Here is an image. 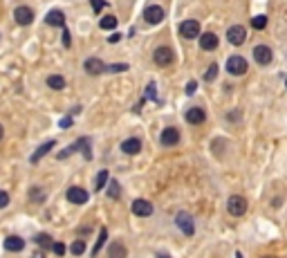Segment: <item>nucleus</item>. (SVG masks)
Returning a JSON list of instances; mask_svg holds the SVG:
<instances>
[{"label": "nucleus", "instance_id": "nucleus-15", "mask_svg": "<svg viewBox=\"0 0 287 258\" xmlns=\"http://www.w3.org/2000/svg\"><path fill=\"white\" fill-rule=\"evenodd\" d=\"M83 68H85V72H88V74H92V76H94V74H101V72H106L108 65L103 63L101 59H88Z\"/></svg>", "mask_w": 287, "mask_h": 258}, {"label": "nucleus", "instance_id": "nucleus-34", "mask_svg": "<svg viewBox=\"0 0 287 258\" xmlns=\"http://www.w3.org/2000/svg\"><path fill=\"white\" fill-rule=\"evenodd\" d=\"M90 2H92V9H94V14H101V9H103V7L108 5L106 0H90Z\"/></svg>", "mask_w": 287, "mask_h": 258}, {"label": "nucleus", "instance_id": "nucleus-23", "mask_svg": "<svg viewBox=\"0 0 287 258\" xmlns=\"http://www.w3.org/2000/svg\"><path fill=\"white\" fill-rule=\"evenodd\" d=\"M106 241H108V229H101V231H99V238H97V245H94V249H92V256H97V254L103 249Z\"/></svg>", "mask_w": 287, "mask_h": 258}, {"label": "nucleus", "instance_id": "nucleus-19", "mask_svg": "<svg viewBox=\"0 0 287 258\" xmlns=\"http://www.w3.org/2000/svg\"><path fill=\"white\" fill-rule=\"evenodd\" d=\"M23 247H25V241L23 238H18V236H9V238L5 241L7 252H23Z\"/></svg>", "mask_w": 287, "mask_h": 258}, {"label": "nucleus", "instance_id": "nucleus-27", "mask_svg": "<svg viewBox=\"0 0 287 258\" xmlns=\"http://www.w3.org/2000/svg\"><path fill=\"white\" fill-rule=\"evenodd\" d=\"M36 242H38L43 249H47V247L52 249V245H54V241H52V238H50L47 234H38V236H36Z\"/></svg>", "mask_w": 287, "mask_h": 258}, {"label": "nucleus", "instance_id": "nucleus-9", "mask_svg": "<svg viewBox=\"0 0 287 258\" xmlns=\"http://www.w3.org/2000/svg\"><path fill=\"white\" fill-rule=\"evenodd\" d=\"M159 141H162V146H175V144H180V130L164 128L162 135H159Z\"/></svg>", "mask_w": 287, "mask_h": 258}, {"label": "nucleus", "instance_id": "nucleus-43", "mask_svg": "<svg viewBox=\"0 0 287 258\" xmlns=\"http://www.w3.org/2000/svg\"><path fill=\"white\" fill-rule=\"evenodd\" d=\"M159 258H170V256H169V254H159Z\"/></svg>", "mask_w": 287, "mask_h": 258}, {"label": "nucleus", "instance_id": "nucleus-33", "mask_svg": "<svg viewBox=\"0 0 287 258\" xmlns=\"http://www.w3.org/2000/svg\"><path fill=\"white\" fill-rule=\"evenodd\" d=\"M126 70H128V63H115L106 68V72H126Z\"/></svg>", "mask_w": 287, "mask_h": 258}, {"label": "nucleus", "instance_id": "nucleus-12", "mask_svg": "<svg viewBox=\"0 0 287 258\" xmlns=\"http://www.w3.org/2000/svg\"><path fill=\"white\" fill-rule=\"evenodd\" d=\"M200 47L204 52H213L218 50V36L213 32H206V34H200Z\"/></svg>", "mask_w": 287, "mask_h": 258}, {"label": "nucleus", "instance_id": "nucleus-7", "mask_svg": "<svg viewBox=\"0 0 287 258\" xmlns=\"http://www.w3.org/2000/svg\"><path fill=\"white\" fill-rule=\"evenodd\" d=\"M90 198V193L85 191V189L81 187H70L68 189V200H70L72 205H85Z\"/></svg>", "mask_w": 287, "mask_h": 258}, {"label": "nucleus", "instance_id": "nucleus-39", "mask_svg": "<svg viewBox=\"0 0 287 258\" xmlns=\"http://www.w3.org/2000/svg\"><path fill=\"white\" fill-rule=\"evenodd\" d=\"M70 43H72V38H70V32H68V30H65V27H63V45H65V47H70Z\"/></svg>", "mask_w": 287, "mask_h": 258}, {"label": "nucleus", "instance_id": "nucleus-14", "mask_svg": "<svg viewBox=\"0 0 287 258\" xmlns=\"http://www.w3.org/2000/svg\"><path fill=\"white\" fill-rule=\"evenodd\" d=\"M14 18H16L18 25H30L34 20V12H32L30 7H18L16 12H14Z\"/></svg>", "mask_w": 287, "mask_h": 258}, {"label": "nucleus", "instance_id": "nucleus-16", "mask_svg": "<svg viewBox=\"0 0 287 258\" xmlns=\"http://www.w3.org/2000/svg\"><path fill=\"white\" fill-rule=\"evenodd\" d=\"M45 23L52 25V27H63L65 25V14L61 9H52V12L45 16Z\"/></svg>", "mask_w": 287, "mask_h": 258}, {"label": "nucleus", "instance_id": "nucleus-10", "mask_svg": "<svg viewBox=\"0 0 287 258\" xmlns=\"http://www.w3.org/2000/svg\"><path fill=\"white\" fill-rule=\"evenodd\" d=\"M180 34L184 36V38H198L200 23L198 20H184V23L180 25Z\"/></svg>", "mask_w": 287, "mask_h": 258}, {"label": "nucleus", "instance_id": "nucleus-37", "mask_svg": "<svg viewBox=\"0 0 287 258\" xmlns=\"http://www.w3.org/2000/svg\"><path fill=\"white\" fill-rule=\"evenodd\" d=\"M72 123H74V121H72V117H63V119L59 121V126H61V128H70Z\"/></svg>", "mask_w": 287, "mask_h": 258}, {"label": "nucleus", "instance_id": "nucleus-40", "mask_svg": "<svg viewBox=\"0 0 287 258\" xmlns=\"http://www.w3.org/2000/svg\"><path fill=\"white\" fill-rule=\"evenodd\" d=\"M32 258H45V252H43V249H38V252H34V256Z\"/></svg>", "mask_w": 287, "mask_h": 258}, {"label": "nucleus", "instance_id": "nucleus-32", "mask_svg": "<svg viewBox=\"0 0 287 258\" xmlns=\"http://www.w3.org/2000/svg\"><path fill=\"white\" fill-rule=\"evenodd\" d=\"M216 76H218V63H211L209 65V70H206V74H204V79L206 81H213Z\"/></svg>", "mask_w": 287, "mask_h": 258}, {"label": "nucleus", "instance_id": "nucleus-28", "mask_svg": "<svg viewBox=\"0 0 287 258\" xmlns=\"http://www.w3.org/2000/svg\"><path fill=\"white\" fill-rule=\"evenodd\" d=\"M30 200L32 202H43L45 200V193H43V189H38V187H34L30 191Z\"/></svg>", "mask_w": 287, "mask_h": 258}, {"label": "nucleus", "instance_id": "nucleus-26", "mask_svg": "<svg viewBox=\"0 0 287 258\" xmlns=\"http://www.w3.org/2000/svg\"><path fill=\"white\" fill-rule=\"evenodd\" d=\"M99 27L101 30H115V27H117V18L115 16H103L99 20Z\"/></svg>", "mask_w": 287, "mask_h": 258}, {"label": "nucleus", "instance_id": "nucleus-11", "mask_svg": "<svg viewBox=\"0 0 287 258\" xmlns=\"http://www.w3.org/2000/svg\"><path fill=\"white\" fill-rule=\"evenodd\" d=\"M133 213L139 218H148V216H152V205L148 200H135L133 202Z\"/></svg>", "mask_w": 287, "mask_h": 258}, {"label": "nucleus", "instance_id": "nucleus-5", "mask_svg": "<svg viewBox=\"0 0 287 258\" xmlns=\"http://www.w3.org/2000/svg\"><path fill=\"white\" fill-rule=\"evenodd\" d=\"M164 9H162V7L159 5H151V7H146V9H144V20H146L148 25H159L162 23V20H164Z\"/></svg>", "mask_w": 287, "mask_h": 258}, {"label": "nucleus", "instance_id": "nucleus-1", "mask_svg": "<svg viewBox=\"0 0 287 258\" xmlns=\"http://www.w3.org/2000/svg\"><path fill=\"white\" fill-rule=\"evenodd\" d=\"M152 61L159 65V68H169L173 61H175V54H173V50L170 47H157L155 50V54H152Z\"/></svg>", "mask_w": 287, "mask_h": 258}, {"label": "nucleus", "instance_id": "nucleus-25", "mask_svg": "<svg viewBox=\"0 0 287 258\" xmlns=\"http://www.w3.org/2000/svg\"><path fill=\"white\" fill-rule=\"evenodd\" d=\"M108 195H110L112 200H119V195H121V187H119L117 180H108Z\"/></svg>", "mask_w": 287, "mask_h": 258}, {"label": "nucleus", "instance_id": "nucleus-44", "mask_svg": "<svg viewBox=\"0 0 287 258\" xmlns=\"http://www.w3.org/2000/svg\"><path fill=\"white\" fill-rule=\"evenodd\" d=\"M265 258H276V256H265Z\"/></svg>", "mask_w": 287, "mask_h": 258}, {"label": "nucleus", "instance_id": "nucleus-24", "mask_svg": "<svg viewBox=\"0 0 287 258\" xmlns=\"http://www.w3.org/2000/svg\"><path fill=\"white\" fill-rule=\"evenodd\" d=\"M47 86L52 90H63L65 88V79L63 76H59V74H52L50 79H47Z\"/></svg>", "mask_w": 287, "mask_h": 258}, {"label": "nucleus", "instance_id": "nucleus-45", "mask_svg": "<svg viewBox=\"0 0 287 258\" xmlns=\"http://www.w3.org/2000/svg\"><path fill=\"white\" fill-rule=\"evenodd\" d=\"M285 86H287V81H285Z\"/></svg>", "mask_w": 287, "mask_h": 258}, {"label": "nucleus", "instance_id": "nucleus-36", "mask_svg": "<svg viewBox=\"0 0 287 258\" xmlns=\"http://www.w3.org/2000/svg\"><path fill=\"white\" fill-rule=\"evenodd\" d=\"M52 252L56 254V256H63V254H65V245H63V242H54V245H52Z\"/></svg>", "mask_w": 287, "mask_h": 258}, {"label": "nucleus", "instance_id": "nucleus-35", "mask_svg": "<svg viewBox=\"0 0 287 258\" xmlns=\"http://www.w3.org/2000/svg\"><path fill=\"white\" fill-rule=\"evenodd\" d=\"M7 205H9V193H7V191H2V189H0V209H5Z\"/></svg>", "mask_w": 287, "mask_h": 258}, {"label": "nucleus", "instance_id": "nucleus-22", "mask_svg": "<svg viewBox=\"0 0 287 258\" xmlns=\"http://www.w3.org/2000/svg\"><path fill=\"white\" fill-rule=\"evenodd\" d=\"M108 180H110V173H108V171H99V173H97V180H94V191H101V189L108 184Z\"/></svg>", "mask_w": 287, "mask_h": 258}, {"label": "nucleus", "instance_id": "nucleus-6", "mask_svg": "<svg viewBox=\"0 0 287 258\" xmlns=\"http://www.w3.org/2000/svg\"><path fill=\"white\" fill-rule=\"evenodd\" d=\"M253 59H256L258 65H270L274 54H271V50L267 45H256L253 47Z\"/></svg>", "mask_w": 287, "mask_h": 258}, {"label": "nucleus", "instance_id": "nucleus-18", "mask_svg": "<svg viewBox=\"0 0 287 258\" xmlns=\"http://www.w3.org/2000/svg\"><path fill=\"white\" fill-rule=\"evenodd\" d=\"M121 151L126 153V155H137V153L141 151V141L137 139V137H130V139H126L121 144Z\"/></svg>", "mask_w": 287, "mask_h": 258}, {"label": "nucleus", "instance_id": "nucleus-3", "mask_svg": "<svg viewBox=\"0 0 287 258\" xmlns=\"http://www.w3.org/2000/svg\"><path fill=\"white\" fill-rule=\"evenodd\" d=\"M227 211L231 213V216L240 218L242 213L247 211V200L242 198V195H231V198H229V202H227Z\"/></svg>", "mask_w": 287, "mask_h": 258}, {"label": "nucleus", "instance_id": "nucleus-17", "mask_svg": "<svg viewBox=\"0 0 287 258\" xmlns=\"http://www.w3.org/2000/svg\"><path fill=\"white\" fill-rule=\"evenodd\" d=\"M52 148H54V139H47L45 144H41V146H38V148L34 151V155H32V164L41 162V159L45 157V155H47L50 151H52Z\"/></svg>", "mask_w": 287, "mask_h": 258}, {"label": "nucleus", "instance_id": "nucleus-2", "mask_svg": "<svg viewBox=\"0 0 287 258\" xmlns=\"http://www.w3.org/2000/svg\"><path fill=\"white\" fill-rule=\"evenodd\" d=\"M175 224L182 229V234H186V236H193L195 234V223H193V216L186 211H180L175 216Z\"/></svg>", "mask_w": 287, "mask_h": 258}, {"label": "nucleus", "instance_id": "nucleus-31", "mask_svg": "<svg viewBox=\"0 0 287 258\" xmlns=\"http://www.w3.org/2000/svg\"><path fill=\"white\" fill-rule=\"evenodd\" d=\"M70 249H72V254H74V256H81V254L85 252V242H83V241H76V242H72Z\"/></svg>", "mask_w": 287, "mask_h": 258}, {"label": "nucleus", "instance_id": "nucleus-20", "mask_svg": "<svg viewBox=\"0 0 287 258\" xmlns=\"http://www.w3.org/2000/svg\"><path fill=\"white\" fill-rule=\"evenodd\" d=\"M108 256H110V258H126V256H128V249H126V247L117 241V242H112V245L108 247Z\"/></svg>", "mask_w": 287, "mask_h": 258}, {"label": "nucleus", "instance_id": "nucleus-4", "mask_svg": "<svg viewBox=\"0 0 287 258\" xmlns=\"http://www.w3.org/2000/svg\"><path fill=\"white\" fill-rule=\"evenodd\" d=\"M247 61L242 59V56H229L227 61V72L229 74H234V76H242L247 72Z\"/></svg>", "mask_w": 287, "mask_h": 258}, {"label": "nucleus", "instance_id": "nucleus-30", "mask_svg": "<svg viewBox=\"0 0 287 258\" xmlns=\"http://www.w3.org/2000/svg\"><path fill=\"white\" fill-rule=\"evenodd\" d=\"M144 99H152V101H157V103H159V99H157V90H155V83H148L146 92H144Z\"/></svg>", "mask_w": 287, "mask_h": 258}, {"label": "nucleus", "instance_id": "nucleus-42", "mask_svg": "<svg viewBox=\"0 0 287 258\" xmlns=\"http://www.w3.org/2000/svg\"><path fill=\"white\" fill-rule=\"evenodd\" d=\"M2 135H5V130H2V126H0V139H2Z\"/></svg>", "mask_w": 287, "mask_h": 258}, {"label": "nucleus", "instance_id": "nucleus-29", "mask_svg": "<svg viewBox=\"0 0 287 258\" xmlns=\"http://www.w3.org/2000/svg\"><path fill=\"white\" fill-rule=\"evenodd\" d=\"M252 27H253V30H265V27H267V16L252 18Z\"/></svg>", "mask_w": 287, "mask_h": 258}, {"label": "nucleus", "instance_id": "nucleus-13", "mask_svg": "<svg viewBox=\"0 0 287 258\" xmlns=\"http://www.w3.org/2000/svg\"><path fill=\"white\" fill-rule=\"evenodd\" d=\"M184 117H186L188 123H193V126H200V123L206 121V115H204V110H202V108H188Z\"/></svg>", "mask_w": 287, "mask_h": 258}, {"label": "nucleus", "instance_id": "nucleus-21", "mask_svg": "<svg viewBox=\"0 0 287 258\" xmlns=\"http://www.w3.org/2000/svg\"><path fill=\"white\" fill-rule=\"evenodd\" d=\"M76 146H79V151H83V157L92 159V148H90V139H88V137H79Z\"/></svg>", "mask_w": 287, "mask_h": 258}, {"label": "nucleus", "instance_id": "nucleus-41", "mask_svg": "<svg viewBox=\"0 0 287 258\" xmlns=\"http://www.w3.org/2000/svg\"><path fill=\"white\" fill-rule=\"evenodd\" d=\"M119 38H121V36H119V34H112V36H110V43H117Z\"/></svg>", "mask_w": 287, "mask_h": 258}, {"label": "nucleus", "instance_id": "nucleus-8", "mask_svg": "<svg viewBox=\"0 0 287 258\" xmlns=\"http://www.w3.org/2000/svg\"><path fill=\"white\" fill-rule=\"evenodd\" d=\"M245 38H247V32L242 25H234V27L227 32V41L231 43V45H242Z\"/></svg>", "mask_w": 287, "mask_h": 258}, {"label": "nucleus", "instance_id": "nucleus-38", "mask_svg": "<svg viewBox=\"0 0 287 258\" xmlns=\"http://www.w3.org/2000/svg\"><path fill=\"white\" fill-rule=\"evenodd\" d=\"M198 90V81H188L186 83V94H193Z\"/></svg>", "mask_w": 287, "mask_h": 258}]
</instances>
